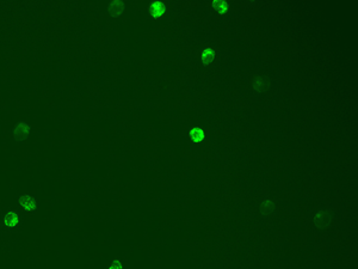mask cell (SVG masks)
<instances>
[{
  "label": "cell",
  "instance_id": "obj_1",
  "mask_svg": "<svg viewBox=\"0 0 358 269\" xmlns=\"http://www.w3.org/2000/svg\"><path fill=\"white\" fill-rule=\"evenodd\" d=\"M0 222H1L2 227L9 232H17L23 225V219H22L20 212L16 209H9L2 214Z\"/></svg>",
  "mask_w": 358,
  "mask_h": 269
},
{
  "label": "cell",
  "instance_id": "obj_2",
  "mask_svg": "<svg viewBox=\"0 0 358 269\" xmlns=\"http://www.w3.org/2000/svg\"><path fill=\"white\" fill-rule=\"evenodd\" d=\"M16 205L22 212L26 214H35L39 209V201L30 193H23L17 197Z\"/></svg>",
  "mask_w": 358,
  "mask_h": 269
},
{
  "label": "cell",
  "instance_id": "obj_3",
  "mask_svg": "<svg viewBox=\"0 0 358 269\" xmlns=\"http://www.w3.org/2000/svg\"><path fill=\"white\" fill-rule=\"evenodd\" d=\"M32 128L31 126L26 121H20L15 124L12 129V135L17 143H24L25 140L29 139L31 135Z\"/></svg>",
  "mask_w": 358,
  "mask_h": 269
},
{
  "label": "cell",
  "instance_id": "obj_4",
  "mask_svg": "<svg viewBox=\"0 0 358 269\" xmlns=\"http://www.w3.org/2000/svg\"><path fill=\"white\" fill-rule=\"evenodd\" d=\"M167 11V5L162 1H153L149 4L148 6V13L151 17L156 18V20H159L162 16L166 13Z\"/></svg>",
  "mask_w": 358,
  "mask_h": 269
},
{
  "label": "cell",
  "instance_id": "obj_5",
  "mask_svg": "<svg viewBox=\"0 0 358 269\" xmlns=\"http://www.w3.org/2000/svg\"><path fill=\"white\" fill-rule=\"evenodd\" d=\"M108 12L110 13L112 17H121L126 12V4L119 0H113L108 4Z\"/></svg>",
  "mask_w": 358,
  "mask_h": 269
},
{
  "label": "cell",
  "instance_id": "obj_6",
  "mask_svg": "<svg viewBox=\"0 0 358 269\" xmlns=\"http://www.w3.org/2000/svg\"><path fill=\"white\" fill-rule=\"evenodd\" d=\"M189 137L194 143H201V141L204 140L205 138V133L204 130L200 127H194L189 130Z\"/></svg>",
  "mask_w": 358,
  "mask_h": 269
},
{
  "label": "cell",
  "instance_id": "obj_7",
  "mask_svg": "<svg viewBox=\"0 0 358 269\" xmlns=\"http://www.w3.org/2000/svg\"><path fill=\"white\" fill-rule=\"evenodd\" d=\"M201 59H202V61L204 62L205 65L211 64V62L214 61V59H215V51L211 49V48H205V49L202 51V54H201Z\"/></svg>",
  "mask_w": 358,
  "mask_h": 269
},
{
  "label": "cell",
  "instance_id": "obj_8",
  "mask_svg": "<svg viewBox=\"0 0 358 269\" xmlns=\"http://www.w3.org/2000/svg\"><path fill=\"white\" fill-rule=\"evenodd\" d=\"M213 6H214V9L218 11L219 13H221V15L226 13L227 9H228V5H227L226 1H219V0L214 1Z\"/></svg>",
  "mask_w": 358,
  "mask_h": 269
},
{
  "label": "cell",
  "instance_id": "obj_9",
  "mask_svg": "<svg viewBox=\"0 0 358 269\" xmlns=\"http://www.w3.org/2000/svg\"><path fill=\"white\" fill-rule=\"evenodd\" d=\"M104 269H126V268H124L123 262H122L121 260H113L111 261L107 267H104Z\"/></svg>",
  "mask_w": 358,
  "mask_h": 269
}]
</instances>
